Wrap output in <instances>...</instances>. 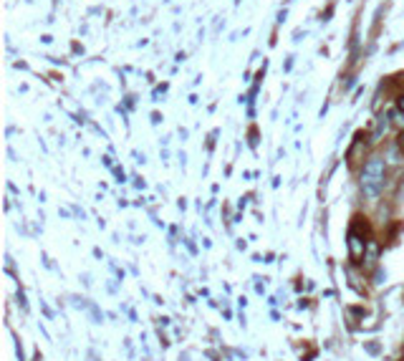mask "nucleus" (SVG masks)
<instances>
[{"instance_id": "f257e3e1", "label": "nucleus", "mask_w": 404, "mask_h": 361, "mask_svg": "<svg viewBox=\"0 0 404 361\" xmlns=\"http://www.w3.org/2000/svg\"><path fill=\"white\" fill-rule=\"evenodd\" d=\"M384 175H387V165H384V159L382 157H372L367 165H364L361 170V189L364 194H369V197H377L384 187Z\"/></svg>"}, {"instance_id": "f03ea898", "label": "nucleus", "mask_w": 404, "mask_h": 361, "mask_svg": "<svg viewBox=\"0 0 404 361\" xmlns=\"http://www.w3.org/2000/svg\"><path fill=\"white\" fill-rule=\"evenodd\" d=\"M349 250H351V258H361V253H364V240L354 230L349 232Z\"/></svg>"}, {"instance_id": "7ed1b4c3", "label": "nucleus", "mask_w": 404, "mask_h": 361, "mask_svg": "<svg viewBox=\"0 0 404 361\" xmlns=\"http://www.w3.org/2000/svg\"><path fill=\"white\" fill-rule=\"evenodd\" d=\"M387 127H389V114H382V116H379V122H377V132H374V137H382V132H387Z\"/></svg>"}, {"instance_id": "20e7f679", "label": "nucleus", "mask_w": 404, "mask_h": 361, "mask_svg": "<svg viewBox=\"0 0 404 361\" xmlns=\"http://www.w3.org/2000/svg\"><path fill=\"white\" fill-rule=\"evenodd\" d=\"M397 106H399V111H402V114H404V94H402V96H399V99H397Z\"/></svg>"}]
</instances>
